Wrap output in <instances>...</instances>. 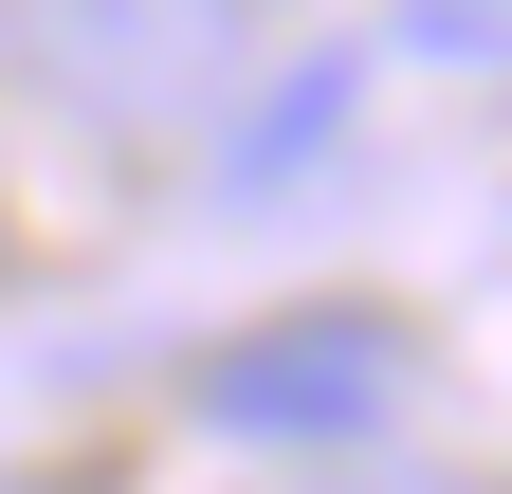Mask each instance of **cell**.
<instances>
[{
  "label": "cell",
  "instance_id": "277c9868",
  "mask_svg": "<svg viewBox=\"0 0 512 494\" xmlns=\"http://www.w3.org/2000/svg\"><path fill=\"white\" fill-rule=\"evenodd\" d=\"M403 55H512V19H494V0H421Z\"/></svg>",
  "mask_w": 512,
  "mask_h": 494
},
{
  "label": "cell",
  "instance_id": "6da1fadb",
  "mask_svg": "<svg viewBox=\"0 0 512 494\" xmlns=\"http://www.w3.org/2000/svg\"><path fill=\"white\" fill-rule=\"evenodd\" d=\"M0 55L92 110V129H183L220 110V0H0Z\"/></svg>",
  "mask_w": 512,
  "mask_h": 494
},
{
  "label": "cell",
  "instance_id": "5b68a950",
  "mask_svg": "<svg viewBox=\"0 0 512 494\" xmlns=\"http://www.w3.org/2000/svg\"><path fill=\"white\" fill-rule=\"evenodd\" d=\"M494 19H512V0H494Z\"/></svg>",
  "mask_w": 512,
  "mask_h": 494
},
{
  "label": "cell",
  "instance_id": "7a4b0ae2",
  "mask_svg": "<svg viewBox=\"0 0 512 494\" xmlns=\"http://www.w3.org/2000/svg\"><path fill=\"white\" fill-rule=\"evenodd\" d=\"M384 403H403V330L384 312H275L202 366V421H238V440H366Z\"/></svg>",
  "mask_w": 512,
  "mask_h": 494
},
{
  "label": "cell",
  "instance_id": "3957f363",
  "mask_svg": "<svg viewBox=\"0 0 512 494\" xmlns=\"http://www.w3.org/2000/svg\"><path fill=\"white\" fill-rule=\"evenodd\" d=\"M348 92H366V55H293V74H275V92L220 129V202H275V183H293L311 147L348 129Z\"/></svg>",
  "mask_w": 512,
  "mask_h": 494
}]
</instances>
